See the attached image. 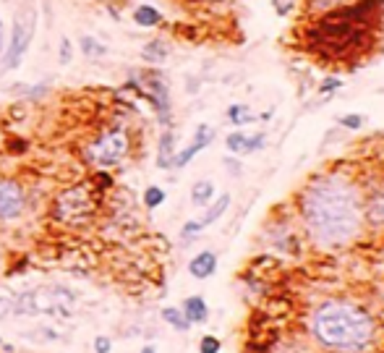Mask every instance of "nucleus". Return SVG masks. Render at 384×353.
<instances>
[{"instance_id":"obj_2","label":"nucleus","mask_w":384,"mask_h":353,"mask_svg":"<svg viewBox=\"0 0 384 353\" xmlns=\"http://www.w3.org/2000/svg\"><path fill=\"white\" fill-rule=\"evenodd\" d=\"M314 335L338 351H361L374 335V322L364 309L347 301H327L314 314Z\"/></svg>"},{"instance_id":"obj_29","label":"nucleus","mask_w":384,"mask_h":353,"mask_svg":"<svg viewBox=\"0 0 384 353\" xmlns=\"http://www.w3.org/2000/svg\"><path fill=\"white\" fill-rule=\"evenodd\" d=\"M340 86V79H324V84H321V92L327 94V92H335Z\"/></svg>"},{"instance_id":"obj_30","label":"nucleus","mask_w":384,"mask_h":353,"mask_svg":"<svg viewBox=\"0 0 384 353\" xmlns=\"http://www.w3.org/2000/svg\"><path fill=\"white\" fill-rule=\"evenodd\" d=\"M3 45H6V29H3V19H0V53H3Z\"/></svg>"},{"instance_id":"obj_22","label":"nucleus","mask_w":384,"mask_h":353,"mask_svg":"<svg viewBox=\"0 0 384 353\" xmlns=\"http://www.w3.org/2000/svg\"><path fill=\"white\" fill-rule=\"evenodd\" d=\"M165 202V191L160 186H149L144 191V205L149 207V210H155V207H160Z\"/></svg>"},{"instance_id":"obj_12","label":"nucleus","mask_w":384,"mask_h":353,"mask_svg":"<svg viewBox=\"0 0 384 353\" xmlns=\"http://www.w3.org/2000/svg\"><path fill=\"white\" fill-rule=\"evenodd\" d=\"M364 214L376 225L384 223V184H382V186H376L374 191L369 194L366 207H364Z\"/></svg>"},{"instance_id":"obj_8","label":"nucleus","mask_w":384,"mask_h":353,"mask_svg":"<svg viewBox=\"0 0 384 353\" xmlns=\"http://www.w3.org/2000/svg\"><path fill=\"white\" fill-rule=\"evenodd\" d=\"M144 86H146V97L155 103L160 123H167L170 121V92H167V84L160 76H146Z\"/></svg>"},{"instance_id":"obj_10","label":"nucleus","mask_w":384,"mask_h":353,"mask_svg":"<svg viewBox=\"0 0 384 353\" xmlns=\"http://www.w3.org/2000/svg\"><path fill=\"white\" fill-rule=\"evenodd\" d=\"M264 134H256V136H246L243 131H233L228 136V149L236 155H251L256 149L264 147Z\"/></svg>"},{"instance_id":"obj_15","label":"nucleus","mask_w":384,"mask_h":353,"mask_svg":"<svg viewBox=\"0 0 384 353\" xmlns=\"http://www.w3.org/2000/svg\"><path fill=\"white\" fill-rule=\"evenodd\" d=\"M134 21H136L139 27H157L160 21H162V13L155 8V6H139L134 11Z\"/></svg>"},{"instance_id":"obj_32","label":"nucleus","mask_w":384,"mask_h":353,"mask_svg":"<svg viewBox=\"0 0 384 353\" xmlns=\"http://www.w3.org/2000/svg\"><path fill=\"white\" fill-rule=\"evenodd\" d=\"M141 353H157V351H155V345H144V348H141Z\"/></svg>"},{"instance_id":"obj_1","label":"nucleus","mask_w":384,"mask_h":353,"mask_svg":"<svg viewBox=\"0 0 384 353\" xmlns=\"http://www.w3.org/2000/svg\"><path fill=\"white\" fill-rule=\"evenodd\" d=\"M301 214L309 233L321 246H343L361 233L364 202L353 184L340 176H324L303 188Z\"/></svg>"},{"instance_id":"obj_24","label":"nucleus","mask_w":384,"mask_h":353,"mask_svg":"<svg viewBox=\"0 0 384 353\" xmlns=\"http://www.w3.org/2000/svg\"><path fill=\"white\" fill-rule=\"evenodd\" d=\"M11 314H16V298L0 296V322H3V319H8Z\"/></svg>"},{"instance_id":"obj_20","label":"nucleus","mask_w":384,"mask_h":353,"mask_svg":"<svg viewBox=\"0 0 384 353\" xmlns=\"http://www.w3.org/2000/svg\"><path fill=\"white\" fill-rule=\"evenodd\" d=\"M82 50H84V56H94V58L108 56V45H102L100 39H94V37H82Z\"/></svg>"},{"instance_id":"obj_17","label":"nucleus","mask_w":384,"mask_h":353,"mask_svg":"<svg viewBox=\"0 0 384 353\" xmlns=\"http://www.w3.org/2000/svg\"><path fill=\"white\" fill-rule=\"evenodd\" d=\"M212 196H215V186H212V181H199L191 191V202L196 207H204L212 202Z\"/></svg>"},{"instance_id":"obj_5","label":"nucleus","mask_w":384,"mask_h":353,"mask_svg":"<svg viewBox=\"0 0 384 353\" xmlns=\"http://www.w3.org/2000/svg\"><path fill=\"white\" fill-rule=\"evenodd\" d=\"M128 152V136L123 129H113L108 131L105 136H100V141H94L89 147V158L94 165L100 167H110L120 162V160L126 158Z\"/></svg>"},{"instance_id":"obj_26","label":"nucleus","mask_w":384,"mask_h":353,"mask_svg":"<svg viewBox=\"0 0 384 353\" xmlns=\"http://www.w3.org/2000/svg\"><path fill=\"white\" fill-rule=\"evenodd\" d=\"M58 58H60V65H68L73 58V47H71V39H60V53H58Z\"/></svg>"},{"instance_id":"obj_7","label":"nucleus","mask_w":384,"mask_h":353,"mask_svg":"<svg viewBox=\"0 0 384 353\" xmlns=\"http://www.w3.org/2000/svg\"><path fill=\"white\" fill-rule=\"evenodd\" d=\"M24 202H27L24 188L11 178H0V220L3 223L16 220L18 214L24 212Z\"/></svg>"},{"instance_id":"obj_18","label":"nucleus","mask_w":384,"mask_h":353,"mask_svg":"<svg viewBox=\"0 0 384 353\" xmlns=\"http://www.w3.org/2000/svg\"><path fill=\"white\" fill-rule=\"evenodd\" d=\"M162 319L167 322V325L173 327V330H178V333H186L188 327H191V322L186 319V314H183L181 309H162Z\"/></svg>"},{"instance_id":"obj_4","label":"nucleus","mask_w":384,"mask_h":353,"mask_svg":"<svg viewBox=\"0 0 384 353\" xmlns=\"http://www.w3.org/2000/svg\"><path fill=\"white\" fill-rule=\"evenodd\" d=\"M37 29V11L29 6L24 13H18L13 21V32H11V45L3 50V65L6 68H16L29 50V42L34 37Z\"/></svg>"},{"instance_id":"obj_23","label":"nucleus","mask_w":384,"mask_h":353,"mask_svg":"<svg viewBox=\"0 0 384 353\" xmlns=\"http://www.w3.org/2000/svg\"><path fill=\"white\" fill-rule=\"evenodd\" d=\"M219 348H222V343H219L215 335H204L199 343V353H219Z\"/></svg>"},{"instance_id":"obj_16","label":"nucleus","mask_w":384,"mask_h":353,"mask_svg":"<svg viewBox=\"0 0 384 353\" xmlns=\"http://www.w3.org/2000/svg\"><path fill=\"white\" fill-rule=\"evenodd\" d=\"M228 207H230V194L217 196V199H215V205H212L210 210H207V214L201 217L199 223L204 225V228H207V225H212V223H215V220H219V217H222V212H225Z\"/></svg>"},{"instance_id":"obj_3","label":"nucleus","mask_w":384,"mask_h":353,"mask_svg":"<svg viewBox=\"0 0 384 353\" xmlns=\"http://www.w3.org/2000/svg\"><path fill=\"white\" fill-rule=\"evenodd\" d=\"M76 296L63 285H45V288L29 290L16 298V314H71Z\"/></svg>"},{"instance_id":"obj_14","label":"nucleus","mask_w":384,"mask_h":353,"mask_svg":"<svg viewBox=\"0 0 384 353\" xmlns=\"http://www.w3.org/2000/svg\"><path fill=\"white\" fill-rule=\"evenodd\" d=\"M175 160V134L173 131H165L160 136V152H157V165L170 167Z\"/></svg>"},{"instance_id":"obj_9","label":"nucleus","mask_w":384,"mask_h":353,"mask_svg":"<svg viewBox=\"0 0 384 353\" xmlns=\"http://www.w3.org/2000/svg\"><path fill=\"white\" fill-rule=\"evenodd\" d=\"M212 139H215V131H212L210 126H199V129H196V134H193V141H191V144L183 149V152H178V155H175L173 165L175 167H186L193 158H196V155H199L201 149L210 147Z\"/></svg>"},{"instance_id":"obj_31","label":"nucleus","mask_w":384,"mask_h":353,"mask_svg":"<svg viewBox=\"0 0 384 353\" xmlns=\"http://www.w3.org/2000/svg\"><path fill=\"white\" fill-rule=\"evenodd\" d=\"M332 3H338V0H314V6H332Z\"/></svg>"},{"instance_id":"obj_25","label":"nucleus","mask_w":384,"mask_h":353,"mask_svg":"<svg viewBox=\"0 0 384 353\" xmlns=\"http://www.w3.org/2000/svg\"><path fill=\"white\" fill-rule=\"evenodd\" d=\"M199 231H204V225H201L199 220H188V223H186V225L181 228V238H183V241H191V238H193V236H196Z\"/></svg>"},{"instance_id":"obj_21","label":"nucleus","mask_w":384,"mask_h":353,"mask_svg":"<svg viewBox=\"0 0 384 353\" xmlns=\"http://www.w3.org/2000/svg\"><path fill=\"white\" fill-rule=\"evenodd\" d=\"M228 118L233 123H236V126H243V123H251V121H254L256 115L251 110H248V108H243V105H233V108L228 110Z\"/></svg>"},{"instance_id":"obj_19","label":"nucleus","mask_w":384,"mask_h":353,"mask_svg":"<svg viewBox=\"0 0 384 353\" xmlns=\"http://www.w3.org/2000/svg\"><path fill=\"white\" fill-rule=\"evenodd\" d=\"M141 56H144L149 63H160V60L167 58V45L160 42V39H155V42H149V45L144 47V53H141Z\"/></svg>"},{"instance_id":"obj_28","label":"nucleus","mask_w":384,"mask_h":353,"mask_svg":"<svg viewBox=\"0 0 384 353\" xmlns=\"http://www.w3.org/2000/svg\"><path fill=\"white\" fill-rule=\"evenodd\" d=\"M110 348H113V343H110L105 335H97V338H94V351L97 353H110Z\"/></svg>"},{"instance_id":"obj_11","label":"nucleus","mask_w":384,"mask_h":353,"mask_svg":"<svg viewBox=\"0 0 384 353\" xmlns=\"http://www.w3.org/2000/svg\"><path fill=\"white\" fill-rule=\"evenodd\" d=\"M215 270H217V254H215V251H201V254H196V257L188 262V272H191L196 280L212 278Z\"/></svg>"},{"instance_id":"obj_13","label":"nucleus","mask_w":384,"mask_h":353,"mask_svg":"<svg viewBox=\"0 0 384 353\" xmlns=\"http://www.w3.org/2000/svg\"><path fill=\"white\" fill-rule=\"evenodd\" d=\"M183 314L186 319L191 322V325H199V322H207V316H210V309H207V301L201 296H188L183 301Z\"/></svg>"},{"instance_id":"obj_6","label":"nucleus","mask_w":384,"mask_h":353,"mask_svg":"<svg viewBox=\"0 0 384 353\" xmlns=\"http://www.w3.org/2000/svg\"><path fill=\"white\" fill-rule=\"evenodd\" d=\"M91 212V199L87 188H71L60 194L58 205H55V217L65 220V223H82Z\"/></svg>"},{"instance_id":"obj_27","label":"nucleus","mask_w":384,"mask_h":353,"mask_svg":"<svg viewBox=\"0 0 384 353\" xmlns=\"http://www.w3.org/2000/svg\"><path fill=\"white\" fill-rule=\"evenodd\" d=\"M340 123H343L345 129L356 131V129H361V123H364V118H361V115H343V118H340Z\"/></svg>"}]
</instances>
